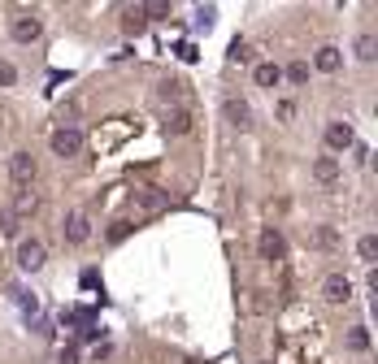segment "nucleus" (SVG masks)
Masks as SVG:
<instances>
[{
    "instance_id": "f257e3e1",
    "label": "nucleus",
    "mask_w": 378,
    "mask_h": 364,
    "mask_svg": "<svg viewBox=\"0 0 378 364\" xmlns=\"http://www.w3.org/2000/svg\"><path fill=\"white\" fill-rule=\"evenodd\" d=\"M39 35H44V18H39V13L18 9V13L9 18V39H13V44H35Z\"/></svg>"
},
{
    "instance_id": "f03ea898",
    "label": "nucleus",
    "mask_w": 378,
    "mask_h": 364,
    "mask_svg": "<svg viewBox=\"0 0 378 364\" xmlns=\"http://www.w3.org/2000/svg\"><path fill=\"white\" fill-rule=\"evenodd\" d=\"M83 130L79 126H57L53 130V139H48V148H53V156H61V161H65V156H79L83 152Z\"/></svg>"
},
{
    "instance_id": "7ed1b4c3",
    "label": "nucleus",
    "mask_w": 378,
    "mask_h": 364,
    "mask_svg": "<svg viewBox=\"0 0 378 364\" xmlns=\"http://www.w3.org/2000/svg\"><path fill=\"white\" fill-rule=\"evenodd\" d=\"M35 174H39V161L31 152H13L9 156V178H13V187H22V191H31V182H35Z\"/></svg>"
},
{
    "instance_id": "20e7f679",
    "label": "nucleus",
    "mask_w": 378,
    "mask_h": 364,
    "mask_svg": "<svg viewBox=\"0 0 378 364\" xmlns=\"http://www.w3.org/2000/svg\"><path fill=\"white\" fill-rule=\"evenodd\" d=\"M61 234H65V243L83 247L92 239V217L83 213V208H74V213H65V221H61Z\"/></svg>"
},
{
    "instance_id": "39448f33",
    "label": "nucleus",
    "mask_w": 378,
    "mask_h": 364,
    "mask_svg": "<svg viewBox=\"0 0 378 364\" xmlns=\"http://www.w3.org/2000/svg\"><path fill=\"white\" fill-rule=\"evenodd\" d=\"M257 256H261V260H270V265L287 256V243H283V234L274 230V226H265V230L257 234Z\"/></svg>"
},
{
    "instance_id": "423d86ee",
    "label": "nucleus",
    "mask_w": 378,
    "mask_h": 364,
    "mask_svg": "<svg viewBox=\"0 0 378 364\" xmlns=\"http://www.w3.org/2000/svg\"><path fill=\"white\" fill-rule=\"evenodd\" d=\"M44 260H48V247H44L39 239H22V243H18V269L35 273V269H44Z\"/></svg>"
},
{
    "instance_id": "0eeeda50",
    "label": "nucleus",
    "mask_w": 378,
    "mask_h": 364,
    "mask_svg": "<svg viewBox=\"0 0 378 364\" xmlns=\"http://www.w3.org/2000/svg\"><path fill=\"white\" fill-rule=\"evenodd\" d=\"M352 143H357V130H352L348 122H331V126H326V148H331V152H348Z\"/></svg>"
},
{
    "instance_id": "6e6552de",
    "label": "nucleus",
    "mask_w": 378,
    "mask_h": 364,
    "mask_svg": "<svg viewBox=\"0 0 378 364\" xmlns=\"http://www.w3.org/2000/svg\"><path fill=\"white\" fill-rule=\"evenodd\" d=\"M322 299H326V304H348V299H352V282H348L344 273H331V278L322 282Z\"/></svg>"
},
{
    "instance_id": "1a4fd4ad",
    "label": "nucleus",
    "mask_w": 378,
    "mask_h": 364,
    "mask_svg": "<svg viewBox=\"0 0 378 364\" xmlns=\"http://www.w3.org/2000/svg\"><path fill=\"white\" fill-rule=\"evenodd\" d=\"M222 113H226V122H231L235 130H248V126H252V104L239 100V96L226 100V104H222Z\"/></svg>"
},
{
    "instance_id": "9d476101",
    "label": "nucleus",
    "mask_w": 378,
    "mask_h": 364,
    "mask_svg": "<svg viewBox=\"0 0 378 364\" xmlns=\"http://www.w3.org/2000/svg\"><path fill=\"white\" fill-rule=\"evenodd\" d=\"M339 61H344V57H339V48H335V44H322V48H317V57H313V65H317L322 74H335Z\"/></svg>"
},
{
    "instance_id": "9b49d317",
    "label": "nucleus",
    "mask_w": 378,
    "mask_h": 364,
    "mask_svg": "<svg viewBox=\"0 0 378 364\" xmlns=\"http://www.w3.org/2000/svg\"><path fill=\"white\" fill-rule=\"evenodd\" d=\"M139 208H148V213H161V208H170V191L144 187V191H139Z\"/></svg>"
},
{
    "instance_id": "f8f14e48",
    "label": "nucleus",
    "mask_w": 378,
    "mask_h": 364,
    "mask_svg": "<svg viewBox=\"0 0 378 364\" xmlns=\"http://www.w3.org/2000/svg\"><path fill=\"white\" fill-rule=\"evenodd\" d=\"M252 78H257V87H279L283 83V70L274 65V61H261L257 70H252Z\"/></svg>"
},
{
    "instance_id": "ddd939ff",
    "label": "nucleus",
    "mask_w": 378,
    "mask_h": 364,
    "mask_svg": "<svg viewBox=\"0 0 378 364\" xmlns=\"http://www.w3.org/2000/svg\"><path fill=\"white\" fill-rule=\"evenodd\" d=\"M191 130V113L187 109H170L165 113V135H187Z\"/></svg>"
},
{
    "instance_id": "4468645a",
    "label": "nucleus",
    "mask_w": 378,
    "mask_h": 364,
    "mask_svg": "<svg viewBox=\"0 0 378 364\" xmlns=\"http://www.w3.org/2000/svg\"><path fill=\"white\" fill-rule=\"evenodd\" d=\"M313 178L317 182H335L339 178V161H335V156H317V161H313Z\"/></svg>"
},
{
    "instance_id": "2eb2a0df",
    "label": "nucleus",
    "mask_w": 378,
    "mask_h": 364,
    "mask_svg": "<svg viewBox=\"0 0 378 364\" xmlns=\"http://www.w3.org/2000/svg\"><path fill=\"white\" fill-rule=\"evenodd\" d=\"M35 208H39V195H35V191H18V200H13L9 213H13V217H31Z\"/></svg>"
},
{
    "instance_id": "dca6fc26",
    "label": "nucleus",
    "mask_w": 378,
    "mask_h": 364,
    "mask_svg": "<svg viewBox=\"0 0 378 364\" xmlns=\"http://www.w3.org/2000/svg\"><path fill=\"white\" fill-rule=\"evenodd\" d=\"M348 347H352V351H370V330H365V325H352V330H348Z\"/></svg>"
},
{
    "instance_id": "f3484780",
    "label": "nucleus",
    "mask_w": 378,
    "mask_h": 364,
    "mask_svg": "<svg viewBox=\"0 0 378 364\" xmlns=\"http://www.w3.org/2000/svg\"><path fill=\"white\" fill-rule=\"evenodd\" d=\"M378 57V39L374 35H361L357 39V61H374Z\"/></svg>"
},
{
    "instance_id": "a211bd4d",
    "label": "nucleus",
    "mask_w": 378,
    "mask_h": 364,
    "mask_svg": "<svg viewBox=\"0 0 378 364\" xmlns=\"http://www.w3.org/2000/svg\"><path fill=\"white\" fill-rule=\"evenodd\" d=\"M357 256L365 260V265H370V260L378 256V239H374V234H361V243H357Z\"/></svg>"
},
{
    "instance_id": "6ab92c4d",
    "label": "nucleus",
    "mask_w": 378,
    "mask_h": 364,
    "mask_svg": "<svg viewBox=\"0 0 378 364\" xmlns=\"http://www.w3.org/2000/svg\"><path fill=\"white\" fill-rule=\"evenodd\" d=\"M161 100H183V83H179V78H170V83H161Z\"/></svg>"
},
{
    "instance_id": "aec40b11",
    "label": "nucleus",
    "mask_w": 378,
    "mask_h": 364,
    "mask_svg": "<svg viewBox=\"0 0 378 364\" xmlns=\"http://www.w3.org/2000/svg\"><path fill=\"white\" fill-rule=\"evenodd\" d=\"M126 31H144V9H126Z\"/></svg>"
},
{
    "instance_id": "412c9836",
    "label": "nucleus",
    "mask_w": 378,
    "mask_h": 364,
    "mask_svg": "<svg viewBox=\"0 0 378 364\" xmlns=\"http://www.w3.org/2000/svg\"><path fill=\"white\" fill-rule=\"evenodd\" d=\"M283 74L291 78V83H305V78H309V65H305V61H296V65H287Z\"/></svg>"
},
{
    "instance_id": "4be33fe9",
    "label": "nucleus",
    "mask_w": 378,
    "mask_h": 364,
    "mask_svg": "<svg viewBox=\"0 0 378 364\" xmlns=\"http://www.w3.org/2000/svg\"><path fill=\"white\" fill-rule=\"evenodd\" d=\"M13 83H18V70L9 61H0V87H13Z\"/></svg>"
},
{
    "instance_id": "5701e85b",
    "label": "nucleus",
    "mask_w": 378,
    "mask_h": 364,
    "mask_svg": "<svg viewBox=\"0 0 378 364\" xmlns=\"http://www.w3.org/2000/svg\"><path fill=\"white\" fill-rule=\"evenodd\" d=\"M248 57H252L248 44H244V39H235V44H231V61H248Z\"/></svg>"
},
{
    "instance_id": "b1692460",
    "label": "nucleus",
    "mask_w": 378,
    "mask_h": 364,
    "mask_svg": "<svg viewBox=\"0 0 378 364\" xmlns=\"http://www.w3.org/2000/svg\"><path fill=\"white\" fill-rule=\"evenodd\" d=\"M18 230V217L13 213H0V234H13Z\"/></svg>"
},
{
    "instance_id": "393cba45",
    "label": "nucleus",
    "mask_w": 378,
    "mask_h": 364,
    "mask_svg": "<svg viewBox=\"0 0 378 364\" xmlns=\"http://www.w3.org/2000/svg\"><path fill=\"white\" fill-rule=\"evenodd\" d=\"M144 9V18H165L170 13V5H139Z\"/></svg>"
},
{
    "instance_id": "a878e982",
    "label": "nucleus",
    "mask_w": 378,
    "mask_h": 364,
    "mask_svg": "<svg viewBox=\"0 0 378 364\" xmlns=\"http://www.w3.org/2000/svg\"><path fill=\"white\" fill-rule=\"evenodd\" d=\"M196 22H200V26H205V31H209V26H213V9H196Z\"/></svg>"
},
{
    "instance_id": "bb28decb",
    "label": "nucleus",
    "mask_w": 378,
    "mask_h": 364,
    "mask_svg": "<svg viewBox=\"0 0 378 364\" xmlns=\"http://www.w3.org/2000/svg\"><path fill=\"white\" fill-rule=\"evenodd\" d=\"M279 117H283V122H291V117H296V104H291V100H283V104H279Z\"/></svg>"
},
{
    "instance_id": "cd10ccee",
    "label": "nucleus",
    "mask_w": 378,
    "mask_h": 364,
    "mask_svg": "<svg viewBox=\"0 0 378 364\" xmlns=\"http://www.w3.org/2000/svg\"><path fill=\"white\" fill-rule=\"evenodd\" d=\"M61 364H79V351H74V347H65V351H61Z\"/></svg>"
},
{
    "instance_id": "c85d7f7f",
    "label": "nucleus",
    "mask_w": 378,
    "mask_h": 364,
    "mask_svg": "<svg viewBox=\"0 0 378 364\" xmlns=\"http://www.w3.org/2000/svg\"><path fill=\"white\" fill-rule=\"evenodd\" d=\"M183 364H205V360H183Z\"/></svg>"
},
{
    "instance_id": "c756f323",
    "label": "nucleus",
    "mask_w": 378,
    "mask_h": 364,
    "mask_svg": "<svg viewBox=\"0 0 378 364\" xmlns=\"http://www.w3.org/2000/svg\"><path fill=\"white\" fill-rule=\"evenodd\" d=\"M261 364H270V360H261Z\"/></svg>"
}]
</instances>
